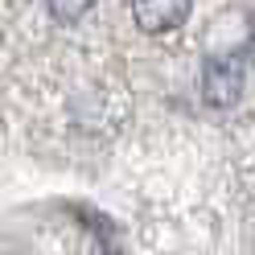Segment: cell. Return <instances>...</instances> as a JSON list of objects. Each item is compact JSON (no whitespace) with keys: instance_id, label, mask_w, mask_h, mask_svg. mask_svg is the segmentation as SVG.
Here are the masks:
<instances>
[{"instance_id":"6da1fadb","label":"cell","mask_w":255,"mask_h":255,"mask_svg":"<svg viewBox=\"0 0 255 255\" xmlns=\"http://www.w3.org/2000/svg\"><path fill=\"white\" fill-rule=\"evenodd\" d=\"M243 58L239 54H210L202 62V103L227 111L243 99Z\"/></svg>"},{"instance_id":"7a4b0ae2","label":"cell","mask_w":255,"mask_h":255,"mask_svg":"<svg viewBox=\"0 0 255 255\" xmlns=\"http://www.w3.org/2000/svg\"><path fill=\"white\" fill-rule=\"evenodd\" d=\"M194 0H132V21L144 33H169L189 21Z\"/></svg>"},{"instance_id":"3957f363","label":"cell","mask_w":255,"mask_h":255,"mask_svg":"<svg viewBox=\"0 0 255 255\" xmlns=\"http://www.w3.org/2000/svg\"><path fill=\"white\" fill-rule=\"evenodd\" d=\"M91 8H95V0H45V12H50L58 25H74V21H83Z\"/></svg>"},{"instance_id":"277c9868","label":"cell","mask_w":255,"mask_h":255,"mask_svg":"<svg viewBox=\"0 0 255 255\" xmlns=\"http://www.w3.org/2000/svg\"><path fill=\"white\" fill-rule=\"evenodd\" d=\"M243 62H251V66H255V12L247 17V45H243Z\"/></svg>"}]
</instances>
